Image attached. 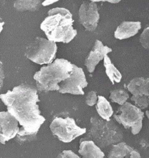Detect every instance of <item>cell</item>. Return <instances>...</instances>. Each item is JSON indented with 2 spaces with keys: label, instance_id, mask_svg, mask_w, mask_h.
<instances>
[{
  "label": "cell",
  "instance_id": "obj_1",
  "mask_svg": "<svg viewBox=\"0 0 149 158\" xmlns=\"http://www.w3.org/2000/svg\"><path fill=\"white\" fill-rule=\"evenodd\" d=\"M38 92L33 85L23 83L0 95L7 111L17 119L21 126L14 138L19 143L36 140L40 127L46 121L37 104L40 102Z\"/></svg>",
  "mask_w": 149,
  "mask_h": 158
},
{
  "label": "cell",
  "instance_id": "obj_2",
  "mask_svg": "<svg viewBox=\"0 0 149 158\" xmlns=\"http://www.w3.org/2000/svg\"><path fill=\"white\" fill-rule=\"evenodd\" d=\"M74 22L72 15L68 9L56 7L48 11L40 27L49 40L68 44L77 35L72 26Z\"/></svg>",
  "mask_w": 149,
  "mask_h": 158
},
{
  "label": "cell",
  "instance_id": "obj_3",
  "mask_svg": "<svg viewBox=\"0 0 149 158\" xmlns=\"http://www.w3.org/2000/svg\"><path fill=\"white\" fill-rule=\"evenodd\" d=\"M73 64L64 58L55 59L53 63L40 68L33 76L36 87L40 92L59 91V84L70 77Z\"/></svg>",
  "mask_w": 149,
  "mask_h": 158
},
{
  "label": "cell",
  "instance_id": "obj_4",
  "mask_svg": "<svg viewBox=\"0 0 149 158\" xmlns=\"http://www.w3.org/2000/svg\"><path fill=\"white\" fill-rule=\"evenodd\" d=\"M85 135L79 143L90 140L101 149L119 143L123 139L121 128L114 121H106L97 116L90 118V126Z\"/></svg>",
  "mask_w": 149,
  "mask_h": 158
},
{
  "label": "cell",
  "instance_id": "obj_5",
  "mask_svg": "<svg viewBox=\"0 0 149 158\" xmlns=\"http://www.w3.org/2000/svg\"><path fill=\"white\" fill-rule=\"evenodd\" d=\"M57 49L54 42L36 37L26 47L24 56L35 63L48 65L54 62Z\"/></svg>",
  "mask_w": 149,
  "mask_h": 158
},
{
  "label": "cell",
  "instance_id": "obj_6",
  "mask_svg": "<svg viewBox=\"0 0 149 158\" xmlns=\"http://www.w3.org/2000/svg\"><path fill=\"white\" fill-rule=\"evenodd\" d=\"M144 118V114L142 110L128 102L121 106L114 115V119L126 129L131 128L134 135L140 132Z\"/></svg>",
  "mask_w": 149,
  "mask_h": 158
},
{
  "label": "cell",
  "instance_id": "obj_7",
  "mask_svg": "<svg viewBox=\"0 0 149 158\" xmlns=\"http://www.w3.org/2000/svg\"><path fill=\"white\" fill-rule=\"evenodd\" d=\"M51 131L63 143H70L77 137L86 134V128L78 126L74 119L70 117H56L50 124Z\"/></svg>",
  "mask_w": 149,
  "mask_h": 158
},
{
  "label": "cell",
  "instance_id": "obj_8",
  "mask_svg": "<svg viewBox=\"0 0 149 158\" xmlns=\"http://www.w3.org/2000/svg\"><path fill=\"white\" fill-rule=\"evenodd\" d=\"M88 85L83 70L73 64V71L70 77L59 84V93L72 95H83V89Z\"/></svg>",
  "mask_w": 149,
  "mask_h": 158
},
{
  "label": "cell",
  "instance_id": "obj_9",
  "mask_svg": "<svg viewBox=\"0 0 149 158\" xmlns=\"http://www.w3.org/2000/svg\"><path fill=\"white\" fill-rule=\"evenodd\" d=\"M79 22L87 31L93 32L98 25L100 15L97 4L92 1H85L79 10Z\"/></svg>",
  "mask_w": 149,
  "mask_h": 158
},
{
  "label": "cell",
  "instance_id": "obj_10",
  "mask_svg": "<svg viewBox=\"0 0 149 158\" xmlns=\"http://www.w3.org/2000/svg\"><path fill=\"white\" fill-rule=\"evenodd\" d=\"M19 125L17 119L8 111L0 112V142L2 144L16 137L20 131Z\"/></svg>",
  "mask_w": 149,
  "mask_h": 158
},
{
  "label": "cell",
  "instance_id": "obj_11",
  "mask_svg": "<svg viewBox=\"0 0 149 158\" xmlns=\"http://www.w3.org/2000/svg\"><path fill=\"white\" fill-rule=\"evenodd\" d=\"M112 49L104 45L99 40H96L94 46L85 59V65L90 73H93L96 65L104 59L105 56L111 52Z\"/></svg>",
  "mask_w": 149,
  "mask_h": 158
},
{
  "label": "cell",
  "instance_id": "obj_12",
  "mask_svg": "<svg viewBox=\"0 0 149 158\" xmlns=\"http://www.w3.org/2000/svg\"><path fill=\"white\" fill-rule=\"evenodd\" d=\"M108 158H141L140 153L124 142L112 145Z\"/></svg>",
  "mask_w": 149,
  "mask_h": 158
},
{
  "label": "cell",
  "instance_id": "obj_13",
  "mask_svg": "<svg viewBox=\"0 0 149 158\" xmlns=\"http://www.w3.org/2000/svg\"><path fill=\"white\" fill-rule=\"evenodd\" d=\"M140 22L124 21L120 24L114 32V36L119 40H126L135 36L141 29Z\"/></svg>",
  "mask_w": 149,
  "mask_h": 158
},
{
  "label": "cell",
  "instance_id": "obj_14",
  "mask_svg": "<svg viewBox=\"0 0 149 158\" xmlns=\"http://www.w3.org/2000/svg\"><path fill=\"white\" fill-rule=\"evenodd\" d=\"M129 92L133 96H149V78L135 77L126 86Z\"/></svg>",
  "mask_w": 149,
  "mask_h": 158
},
{
  "label": "cell",
  "instance_id": "obj_15",
  "mask_svg": "<svg viewBox=\"0 0 149 158\" xmlns=\"http://www.w3.org/2000/svg\"><path fill=\"white\" fill-rule=\"evenodd\" d=\"M79 153L81 158H105V153L101 149L90 140L80 143Z\"/></svg>",
  "mask_w": 149,
  "mask_h": 158
},
{
  "label": "cell",
  "instance_id": "obj_16",
  "mask_svg": "<svg viewBox=\"0 0 149 158\" xmlns=\"http://www.w3.org/2000/svg\"><path fill=\"white\" fill-rule=\"evenodd\" d=\"M96 105V110L99 116L105 120L110 121L114 114V111L110 102L103 96L99 95Z\"/></svg>",
  "mask_w": 149,
  "mask_h": 158
},
{
  "label": "cell",
  "instance_id": "obj_17",
  "mask_svg": "<svg viewBox=\"0 0 149 158\" xmlns=\"http://www.w3.org/2000/svg\"><path fill=\"white\" fill-rule=\"evenodd\" d=\"M103 65L105 68V72L111 81L114 85L115 83H120L122 79V75L114 64L112 63L110 56H105L103 59Z\"/></svg>",
  "mask_w": 149,
  "mask_h": 158
},
{
  "label": "cell",
  "instance_id": "obj_18",
  "mask_svg": "<svg viewBox=\"0 0 149 158\" xmlns=\"http://www.w3.org/2000/svg\"><path fill=\"white\" fill-rule=\"evenodd\" d=\"M42 2L40 0H17L14 2V7L19 11H35L39 8Z\"/></svg>",
  "mask_w": 149,
  "mask_h": 158
},
{
  "label": "cell",
  "instance_id": "obj_19",
  "mask_svg": "<svg viewBox=\"0 0 149 158\" xmlns=\"http://www.w3.org/2000/svg\"><path fill=\"white\" fill-rule=\"evenodd\" d=\"M130 95L124 89H116L110 93V99L112 102L117 103L122 106L126 103L130 98Z\"/></svg>",
  "mask_w": 149,
  "mask_h": 158
},
{
  "label": "cell",
  "instance_id": "obj_20",
  "mask_svg": "<svg viewBox=\"0 0 149 158\" xmlns=\"http://www.w3.org/2000/svg\"><path fill=\"white\" fill-rule=\"evenodd\" d=\"M131 101L133 102L134 105L140 110H144L149 106V96H139L131 98Z\"/></svg>",
  "mask_w": 149,
  "mask_h": 158
},
{
  "label": "cell",
  "instance_id": "obj_21",
  "mask_svg": "<svg viewBox=\"0 0 149 158\" xmlns=\"http://www.w3.org/2000/svg\"><path fill=\"white\" fill-rule=\"evenodd\" d=\"M139 40L142 47L145 49L149 50V25L146 27L141 33Z\"/></svg>",
  "mask_w": 149,
  "mask_h": 158
},
{
  "label": "cell",
  "instance_id": "obj_22",
  "mask_svg": "<svg viewBox=\"0 0 149 158\" xmlns=\"http://www.w3.org/2000/svg\"><path fill=\"white\" fill-rule=\"evenodd\" d=\"M98 96H97L96 92L93 90L90 91L85 96V103L88 106H92L96 105L98 100Z\"/></svg>",
  "mask_w": 149,
  "mask_h": 158
},
{
  "label": "cell",
  "instance_id": "obj_23",
  "mask_svg": "<svg viewBox=\"0 0 149 158\" xmlns=\"http://www.w3.org/2000/svg\"><path fill=\"white\" fill-rule=\"evenodd\" d=\"M57 158H80L74 152L70 150H65L60 153Z\"/></svg>",
  "mask_w": 149,
  "mask_h": 158
},
{
  "label": "cell",
  "instance_id": "obj_24",
  "mask_svg": "<svg viewBox=\"0 0 149 158\" xmlns=\"http://www.w3.org/2000/svg\"><path fill=\"white\" fill-rule=\"evenodd\" d=\"M6 77L5 73L3 68V64L2 62H0V87L1 89L2 88L3 83H4V80Z\"/></svg>",
  "mask_w": 149,
  "mask_h": 158
},
{
  "label": "cell",
  "instance_id": "obj_25",
  "mask_svg": "<svg viewBox=\"0 0 149 158\" xmlns=\"http://www.w3.org/2000/svg\"><path fill=\"white\" fill-rule=\"evenodd\" d=\"M56 2H58V1L57 0H45V1H43L42 2V5L44 7H46V6H49L51 4H52Z\"/></svg>",
  "mask_w": 149,
  "mask_h": 158
},
{
  "label": "cell",
  "instance_id": "obj_26",
  "mask_svg": "<svg viewBox=\"0 0 149 158\" xmlns=\"http://www.w3.org/2000/svg\"><path fill=\"white\" fill-rule=\"evenodd\" d=\"M106 1H108L110 3H112V4H117V3L121 1H119V0H107Z\"/></svg>",
  "mask_w": 149,
  "mask_h": 158
},
{
  "label": "cell",
  "instance_id": "obj_27",
  "mask_svg": "<svg viewBox=\"0 0 149 158\" xmlns=\"http://www.w3.org/2000/svg\"><path fill=\"white\" fill-rule=\"evenodd\" d=\"M4 24V22H1L0 25H1V29H0V32H2V29H3V25Z\"/></svg>",
  "mask_w": 149,
  "mask_h": 158
},
{
  "label": "cell",
  "instance_id": "obj_28",
  "mask_svg": "<svg viewBox=\"0 0 149 158\" xmlns=\"http://www.w3.org/2000/svg\"><path fill=\"white\" fill-rule=\"evenodd\" d=\"M146 115L147 117V118H148V119H149V110H147V111H146Z\"/></svg>",
  "mask_w": 149,
  "mask_h": 158
}]
</instances>
